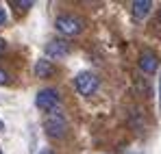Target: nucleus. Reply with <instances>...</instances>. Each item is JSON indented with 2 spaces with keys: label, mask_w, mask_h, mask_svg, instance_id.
<instances>
[{
  "label": "nucleus",
  "mask_w": 161,
  "mask_h": 154,
  "mask_svg": "<svg viewBox=\"0 0 161 154\" xmlns=\"http://www.w3.org/2000/svg\"><path fill=\"white\" fill-rule=\"evenodd\" d=\"M44 130L53 139L65 137V132H68V119H65V115L61 111H50L46 115V119H44Z\"/></svg>",
  "instance_id": "f257e3e1"
},
{
  "label": "nucleus",
  "mask_w": 161,
  "mask_h": 154,
  "mask_svg": "<svg viewBox=\"0 0 161 154\" xmlns=\"http://www.w3.org/2000/svg\"><path fill=\"white\" fill-rule=\"evenodd\" d=\"M83 20L76 18V15H59L57 20H54V28L61 33V35H65V37H74V35H79L80 30H83Z\"/></svg>",
  "instance_id": "f03ea898"
},
{
  "label": "nucleus",
  "mask_w": 161,
  "mask_h": 154,
  "mask_svg": "<svg viewBox=\"0 0 161 154\" xmlns=\"http://www.w3.org/2000/svg\"><path fill=\"white\" fill-rule=\"evenodd\" d=\"M98 85H100V80H98L96 74H92V72H80L79 76L74 78L76 91H79L80 96H85V98L94 96V93L98 91Z\"/></svg>",
  "instance_id": "7ed1b4c3"
},
{
  "label": "nucleus",
  "mask_w": 161,
  "mask_h": 154,
  "mask_svg": "<svg viewBox=\"0 0 161 154\" xmlns=\"http://www.w3.org/2000/svg\"><path fill=\"white\" fill-rule=\"evenodd\" d=\"M35 104H37V109L50 113V111H57V106L61 104V96H59L57 89H50V87H48V89H42V91L37 93Z\"/></svg>",
  "instance_id": "20e7f679"
},
{
  "label": "nucleus",
  "mask_w": 161,
  "mask_h": 154,
  "mask_svg": "<svg viewBox=\"0 0 161 154\" xmlns=\"http://www.w3.org/2000/svg\"><path fill=\"white\" fill-rule=\"evenodd\" d=\"M70 54V44L63 39H53L46 44V56L48 59H63Z\"/></svg>",
  "instance_id": "39448f33"
},
{
  "label": "nucleus",
  "mask_w": 161,
  "mask_h": 154,
  "mask_svg": "<svg viewBox=\"0 0 161 154\" xmlns=\"http://www.w3.org/2000/svg\"><path fill=\"white\" fill-rule=\"evenodd\" d=\"M139 67H142L144 74H155L157 67H159V56H157L155 52H150V50L142 52V56H139Z\"/></svg>",
  "instance_id": "423d86ee"
},
{
  "label": "nucleus",
  "mask_w": 161,
  "mask_h": 154,
  "mask_svg": "<svg viewBox=\"0 0 161 154\" xmlns=\"http://www.w3.org/2000/svg\"><path fill=\"white\" fill-rule=\"evenodd\" d=\"M131 9H133L135 20H144V18H148L150 11H153V2H150V0H135L133 4H131Z\"/></svg>",
  "instance_id": "0eeeda50"
},
{
  "label": "nucleus",
  "mask_w": 161,
  "mask_h": 154,
  "mask_svg": "<svg viewBox=\"0 0 161 154\" xmlns=\"http://www.w3.org/2000/svg\"><path fill=\"white\" fill-rule=\"evenodd\" d=\"M53 72H54V67H53V63H50L48 59H39V61L35 63V74H37L39 78L53 76Z\"/></svg>",
  "instance_id": "6e6552de"
},
{
  "label": "nucleus",
  "mask_w": 161,
  "mask_h": 154,
  "mask_svg": "<svg viewBox=\"0 0 161 154\" xmlns=\"http://www.w3.org/2000/svg\"><path fill=\"white\" fill-rule=\"evenodd\" d=\"M13 7H18V9H28V7H33V2L31 0H13Z\"/></svg>",
  "instance_id": "1a4fd4ad"
},
{
  "label": "nucleus",
  "mask_w": 161,
  "mask_h": 154,
  "mask_svg": "<svg viewBox=\"0 0 161 154\" xmlns=\"http://www.w3.org/2000/svg\"><path fill=\"white\" fill-rule=\"evenodd\" d=\"M7 82H9V74L4 70H0V85H7Z\"/></svg>",
  "instance_id": "9d476101"
},
{
  "label": "nucleus",
  "mask_w": 161,
  "mask_h": 154,
  "mask_svg": "<svg viewBox=\"0 0 161 154\" xmlns=\"http://www.w3.org/2000/svg\"><path fill=\"white\" fill-rule=\"evenodd\" d=\"M7 22V11H4V7H0V26Z\"/></svg>",
  "instance_id": "9b49d317"
},
{
  "label": "nucleus",
  "mask_w": 161,
  "mask_h": 154,
  "mask_svg": "<svg viewBox=\"0 0 161 154\" xmlns=\"http://www.w3.org/2000/svg\"><path fill=\"white\" fill-rule=\"evenodd\" d=\"M159 106H161V78H159Z\"/></svg>",
  "instance_id": "f8f14e48"
},
{
  "label": "nucleus",
  "mask_w": 161,
  "mask_h": 154,
  "mask_svg": "<svg viewBox=\"0 0 161 154\" xmlns=\"http://www.w3.org/2000/svg\"><path fill=\"white\" fill-rule=\"evenodd\" d=\"M2 48H4V39L0 37V50H2Z\"/></svg>",
  "instance_id": "ddd939ff"
},
{
  "label": "nucleus",
  "mask_w": 161,
  "mask_h": 154,
  "mask_svg": "<svg viewBox=\"0 0 161 154\" xmlns=\"http://www.w3.org/2000/svg\"><path fill=\"white\" fill-rule=\"evenodd\" d=\"M42 154H53V152H50V150H44V152H42Z\"/></svg>",
  "instance_id": "4468645a"
},
{
  "label": "nucleus",
  "mask_w": 161,
  "mask_h": 154,
  "mask_svg": "<svg viewBox=\"0 0 161 154\" xmlns=\"http://www.w3.org/2000/svg\"><path fill=\"white\" fill-rule=\"evenodd\" d=\"M2 128H4V124H2V122H0V130H2Z\"/></svg>",
  "instance_id": "2eb2a0df"
},
{
  "label": "nucleus",
  "mask_w": 161,
  "mask_h": 154,
  "mask_svg": "<svg viewBox=\"0 0 161 154\" xmlns=\"http://www.w3.org/2000/svg\"><path fill=\"white\" fill-rule=\"evenodd\" d=\"M0 154H2V150H0Z\"/></svg>",
  "instance_id": "dca6fc26"
}]
</instances>
